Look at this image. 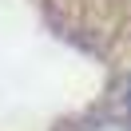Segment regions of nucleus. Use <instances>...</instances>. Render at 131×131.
Instances as JSON below:
<instances>
[{"mask_svg": "<svg viewBox=\"0 0 131 131\" xmlns=\"http://www.w3.org/2000/svg\"><path fill=\"white\" fill-rule=\"evenodd\" d=\"M95 131H131V127H119V123H103V127H95Z\"/></svg>", "mask_w": 131, "mask_h": 131, "instance_id": "f257e3e1", "label": "nucleus"}, {"mask_svg": "<svg viewBox=\"0 0 131 131\" xmlns=\"http://www.w3.org/2000/svg\"><path fill=\"white\" fill-rule=\"evenodd\" d=\"M127 107H131V88H127Z\"/></svg>", "mask_w": 131, "mask_h": 131, "instance_id": "f03ea898", "label": "nucleus"}]
</instances>
